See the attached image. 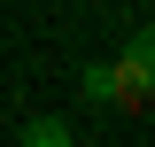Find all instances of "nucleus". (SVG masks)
<instances>
[{
	"mask_svg": "<svg viewBox=\"0 0 155 147\" xmlns=\"http://www.w3.org/2000/svg\"><path fill=\"white\" fill-rule=\"evenodd\" d=\"M116 109H147L155 101V23H140L124 47H116Z\"/></svg>",
	"mask_w": 155,
	"mask_h": 147,
	"instance_id": "1",
	"label": "nucleus"
},
{
	"mask_svg": "<svg viewBox=\"0 0 155 147\" xmlns=\"http://www.w3.org/2000/svg\"><path fill=\"white\" fill-rule=\"evenodd\" d=\"M16 139H23V147H70V139H78V124H70V116H23Z\"/></svg>",
	"mask_w": 155,
	"mask_h": 147,
	"instance_id": "3",
	"label": "nucleus"
},
{
	"mask_svg": "<svg viewBox=\"0 0 155 147\" xmlns=\"http://www.w3.org/2000/svg\"><path fill=\"white\" fill-rule=\"evenodd\" d=\"M78 101L101 109V116L116 109V70H109V62H85V70H78Z\"/></svg>",
	"mask_w": 155,
	"mask_h": 147,
	"instance_id": "2",
	"label": "nucleus"
}]
</instances>
